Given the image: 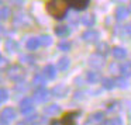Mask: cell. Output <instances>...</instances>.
Returning a JSON list of instances; mask_svg holds the SVG:
<instances>
[{
    "instance_id": "1",
    "label": "cell",
    "mask_w": 131,
    "mask_h": 125,
    "mask_svg": "<svg viewBox=\"0 0 131 125\" xmlns=\"http://www.w3.org/2000/svg\"><path fill=\"white\" fill-rule=\"evenodd\" d=\"M69 4L63 0H49L45 2V10L51 17H54L55 20H62L65 18L66 10H68Z\"/></svg>"
},
{
    "instance_id": "2",
    "label": "cell",
    "mask_w": 131,
    "mask_h": 125,
    "mask_svg": "<svg viewBox=\"0 0 131 125\" xmlns=\"http://www.w3.org/2000/svg\"><path fill=\"white\" fill-rule=\"evenodd\" d=\"M6 74H7V77H9V80H12V82H14V83H20L21 80L24 79V76H26V70H24L18 63H14V65H10L9 68H7Z\"/></svg>"
},
{
    "instance_id": "3",
    "label": "cell",
    "mask_w": 131,
    "mask_h": 125,
    "mask_svg": "<svg viewBox=\"0 0 131 125\" xmlns=\"http://www.w3.org/2000/svg\"><path fill=\"white\" fill-rule=\"evenodd\" d=\"M51 94H52V91H49L48 89H45V87L37 89V90L34 91V94H32V100H34L35 103L42 104V103H47L51 98Z\"/></svg>"
},
{
    "instance_id": "4",
    "label": "cell",
    "mask_w": 131,
    "mask_h": 125,
    "mask_svg": "<svg viewBox=\"0 0 131 125\" xmlns=\"http://www.w3.org/2000/svg\"><path fill=\"white\" fill-rule=\"evenodd\" d=\"M18 107H20L21 114L28 115V114H31L32 111H34V100H32L31 97H24V98H21Z\"/></svg>"
},
{
    "instance_id": "5",
    "label": "cell",
    "mask_w": 131,
    "mask_h": 125,
    "mask_svg": "<svg viewBox=\"0 0 131 125\" xmlns=\"http://www.w3.org/2000/svg\"><path fill=\"white\" fill-rule=\"evenodd\" d=\"M80 111L79 110H73V111H66L65 114L62 115V118H59L61 125H76V115H79Z\"/></svg>"
},
{
    "instance_id": "6",
    "label": "cell",
    "mask_w": 131,
    "mask_h": 125,
    "mask_svg": "<svg viewBox=\"0 0 131 125\" xmlns=\"http://www.w3.org/2000/svg\"><path fill=\"white\" fill-rule=\"evenodd\" d=\"M89 66L93 69H102L103 66H104V56L100 54H92L90 56H89V60H88Z\"/></svg>"
},
{
    "instance_id": "7",
    "label": "cell",
    "mask_w": 131,
    "mask_h": 125,
    "mask_svg": "<svg viewBox=\"0 0 131 125\" xmlns=\"http://www.w3.org/2000/svg\"><path fill=\"white\" fill-rule=\"evenodd\" d=\"M17 118V111L13 107H4L3 111H2V122H6L9 124L10 121Z\"/></svg>"
},
{
    "instance_id": "8",
    "label": "cell",
    "mask_w": 131,
    "mask_h": 125,
    "mask_svg": "<svg viewBox=\"0 0 131 125\" xmlns=\"http://www.w3.org/2000/svg\"><path fill=\"white\" fill-rule=\"evenodd\" d=\"M13 24H14L16 27H20V28H26V27H28L30 24H31V18L28 17V14L21 13V14H18L14 17Z\"/></svg>"
},
{
    "instance_id": "9",
    "label": "cell",
    "mask_w": 131,
    "mask_h": 125,
    "mask_svg": "<svg viewBox=\"0 0 131 125\" xmlns=\"http://www.w3.org/2000/svg\"><path fill=\"white\" fill-rule=\"evenodd\" d=\"M82 40L85 41V42H89V44L96 42V41L99 40V32L93 28H88L82 32Z\"/></svg>"
},
{
    "instance_id": "10",
    "label": "cell",
    "mask_w": 131,
    "mask_h": 125,
    "mask_svg": "<svg viewBox=\"0 0 131 125\" xmlns=\"http://www.w3.org/2000/svg\"><path fill=\"white\" fill-rule=\"evenodd\" d=\"M100 122H104V112L103 111H96V112L89 115L85 125H96V124H100Z\"/></svg>"
},
{
    "instance_id": "11",
    "label": "cell",
    "mask_w": 131,
    "mask_h": 125,
    "mask_svg": "<svg viewBox=\"0 0 131 125\" xmlns=\"http://www.w3.org/2000/svg\"><path fill=\"white\" fill-rule=\"evenodd\" d=\"M55 35L59 37L61 40H66V38L71 35V28L68 26H63V24H59V26L55 27Z\"/></svg>"
},
{
    "instance_id": "12",
    "label": "cell",
    "mask_w": 131,
    "mask_h": 125,
    "mask_svg": "<svg viewBox=\"0 0 131 125\" xmlns=\"http://www.w3.org/2000/svg\"><path fill=\"white\" fill-rule=\"evenodd\" d=\"M130 14H131V13H130V10H128L127 6H117L116 7V11H114V17H116L118 21L125 20Z\"/></svg>"
},
{
    "instance_id": "13",
    "label": "cell",
    "mask_w": 131,
    "mask_h": 125,
    "mask_svg": "<svg viewBox=\"0 0 131 125\" xmlns=\"http://www.w3.org/2000/svg\"><path fill=\"white\" fill-rule=\"evenodd\" d=\"M68 4L72 7L73 10H76V11H80V10H85L89 7V4H90V2L89 0H72V2H68Z\"/></svg>"
},
{
    "instance_id": "14",
    "label": "cell",
    "mask_w": 131,
    "mask_h": 125,
    "mask_svg": "<svg viewBox=\"0 0 131 125\" xmlns=\"http://www.w3.org/2000/svg\"><path fill=\"white\" fill-rule=\"evenodd\" d=\"M68 93H69V87L65 86V84H57L54 89H52V94H54V97H58V98L66 97Z\"/></svg>"
},
{
    "instance_id": "15",
    "label": "cell",
    "mask_w": 131,
    "mask_h": 125,
    "mask_svg": "<svg viewBox=\"0 0 131 125\" xmlns=\"http://www.w3.org/2000/svg\"><path fill=\"white\" fill-rule=\"evenodd\" d=\"M111 55H113V58L116 60H123L127 58V49L123 48V46H113Z\"/></svg>"
},
{
    "instance_id": "16",
    "label": "cell",
    "mask_w": 131,
    "mask_h": 125,
    "mask_svg": "<svg viewBox=\"0 0 131 125\" xmlns=\"http://www.w3.org/2000/svg\"><path fill=\"white\" fill-rule=\"evenodd\" d=\"M42 74L47 80H54L57 77V68L54 65H47L42 69Z\"/></svg>"
},
{
    "instance_id": "17",
    "label": "cell",
    "mask_w": 131,
    "mask_h": 125,
    "mask_svg": "<svg viewBox=\"0 0 131 125\" xmlns=\"http://www.w3.org/2000/svg\"><path fill=\"white\" fill-rule=\"evenodd\" d=\"M40 45H41L40 37H30L26 42V48L28 49V51H37Z\"/></svg>"
},
{
    "instance_id": "18",
    "label": "cell",
    "mask_w": 131,
    "mask_h": 125,
    "mask_svg": "<svg viewBox=\"0 0 131 125\" xmlns=\"http://www.w3.org/2000/svg\"><path fill=\"white\" fill-rule=\"evenodd\" d=\"M69 66H71V59H69L68 56H62V58L58 59V62H57V69L58 70L65 72V70L69 69Z\"/></svg>"
},
{
    "instance_id": "19",
    "label": "cell",
    "mask_w": 131,
    "mask_h": 125,
    "mask_svg": "<svg viewBox=\"0 0 131 125\" xmlns=\"http://www.w3.org/2000/svg\"><path fill=\"white\" fill-rule=\"evenodd\" d=\"M61 111V107L58 104H49L47 107H44V114L48 117H55L57 114H59Z\"/></svg>"
},
{
    "instance_id": "20",
    "label": "cell",
    "mask_w": 131,
    "mask_h": 125,
    "mask_svg": "<svg viewBox=\"0 0 131 125\" xmlns=\"http://www.w3.org/2000/svg\"><path fill=\"white\" fill-rule=\"evenodd\" d=\"M45 83H47V79L44 77L42 73H37L34 77H32V86H35L37 89L45 87Z\"/></svg>"
},
{
    "instance_id": "21",
    "label": "cell",
    "mask_w": 131,
    "mask_h": 125,
    "mask_svg": "<svg viewBox=\"0 0 131 125\" xmlns=\"http://www.w3.org/2000/svg\"><path fill=\"white\" fill-rule=\"evenodd\" d=\"M80 23L83 26H86L88 28H92L94 26V23H96V17H94V14H85L80 17Z\"/></svg>"
},
{
    "instance_id": "22",
    "label": "cell",
    "mask_w": 131,
    "mask_h": 125,
    "mask_svg": "<svg viewBox=\"0 0 131 125\" xmlns=\"http://www.w3.org/2000/svg\"><path fill=\"white\" fill-rule=\"evenodd\" d=\"M86 80H88V83H90V84H94V83H97L100 79V74L99 72L96 70H89L88 73H86Z\"/></svg>"
},
{
    "instance_id": "23",
    "label": "cell",
    "mask_w": 131,
    "mask_h": 125,
    "mask_svg": "<svg viewBox=\"0 0 131 125\" xmlns=\"http://www.w3.org/2000/svg\"><path fill=\"white\" fill-rule=\"evenodd\" d=\"M120 74L123 77L127 79L128 76H131V62H123L121 68H120Z\"/></svg>"
},
{
    "instance_id": "24",
    "label": "cell",
    "mask_w": 131,
    "mask_h": 125,
    "mask_svg": "<svg viewBox=\"0 0 131 125\" xmlns=\"http://www.w3.org/2000/svg\"><path fill=\"white\" fill-rule=\"evenodd\" d=\"M102 86L106 89V90H111V89L116 87V79L113 77H103L102 79Z\"/></svg>"
},
{
    "instance_id": "25",
    "label": "cell",
    "mask_w": 131,
    "mask_h": 125,
    "mask_svg": "<svg viewBox=\"0 0 131 125\" xmlns=\"http://www.w3.org/2000/svg\"><path fill=\"white\" fill-rule=\"evenodd\" d=\"M58 49L59 51H62V52H69L71 51V48H72V44H71V41L69 40H61L59 42H58Z\"/></svg>"
},
{
    "instance_id": "26",
    "label": "cell",
    "mask_w": 131,
    "mask_h": 125,
    "mask_svg": "<svg viewBox=\"0 0 131 125\" xmlns=\"http://www.w3.org/2000/svg\"><path fill=\"white\" fill-rule=\"evenodd\" d=\"M121 110V103L120 101H110L107 104V111L108 112H118V111Z\"/></svg>"
},
{
    "instance_id": "27",
    "label": "cell",
    "mask_w": 131,
    "mask_h": 125,
    "mask_svg": "<svg viewBox=\"0 0 131 125\" xmlns=\"http://www.w3.org/2000/svg\"><path fill=\"white\" fill-rule=\"evenodd\" d=\"M38 122H40V117L32 115V117H27L26 119H23L18 125H35V124H38Z\"/></svg>"
},
{
    "instance_id": "28",
    "label": "cell",
    "mask_w": 131,
    "mask_h": 125,
    "mask_svg": "<svg viewBox=\"0 0 131 125\" xmlns=\"http://www.w3.org/2000/svg\"><path fill=\"white\" fill-rule=\"evenodd\" d=\"M6 49H7V52H10V54L17 52L18 51V44L14 40H7L6 41Z\"/></svg>"
},
{
    "instance_id": "29",
    "label": "cell",
    "mask_w": 131,
    "mask_h": 125,
    "mask_svg": "<svg viewBox=\"0 0 131 125\" xmlns=\"http://www.w3.org/2000/svg\"><path fill=\"white\" fill-rule=\"evenodd\" d=\"M108 52H110V46L107 45L106 42H99L97 44V54H100V55H107Z\"/></svg>"
},
{
    "instance_id": "30",
    "label": "cell",
    "mask_w": 131,
    "mask_h": 125,
    "mask_svg": "<svg viewBox=\"0 0 131 125\" xmlns=\"http://www.w3.org/2000/svg\"><path fill=\"white\" fill-rule=\"evenodd\" d=\"M40 42H41V45H42V46H49V45H52L54 40H52L51 35H48V34H42V35L40 37Z\"/></svg>"
},
{
    "instance_id": "31",
    "label": "cell",
    "mask_w": 131,
    "mask_h": 125,
    "mask_svg": "<svg viewBox=\"0 0 131 125\" xmlns=\"http://www.w3.org/2000/svg\"><path fill=\"white\" fill-rule=\"evenodd\" d=\"M0 16H2V20H7V18L12 17V10L7 6H2V10H0Z\"/></svg>"
},
{
    "instance_id": "32",
    "label": "cell",
    "mask_w": 131,
    "mask_h": 125,
    "mask_svg": "<svg viewBox=\"0 0 131 125\" xmlns=\"http://www.w3.org/2000/svg\"><path fill=\"white\" fill-rule=\"evenodd\" d=\"M120 68H121V63L113 62V63H110V66H108V72H110L111 74H120Z\"/></svg>"
},
{
    "instance_id": "33",
    "label": "cell",
    "mask_w": 131,
    "mask_h": 125,
    "mask_svg": "<svg viewBox=\"0 0 131 125\" xmlns=\"http://www.w3.org/2000/svg\"><path fill=\"white\" fill-rule=\"evenodd\" d=\"M104 125H123V119L118 118V117H113V118L106 119Z\"/></svg>"
},
{
    "instance_id": "34",
    "label": "cell",
    "mask_w": 131,
    "mask_h": 125,
    "mask_svg": "<svg viewBox=\"0 0 131 125\" xmlns=\"http://www.w3.org/2000/svg\"><path fill=\"white\" fill-rule=\"evenodd\" d=\"M116 84L117 87H121V89H127L128 87V80L125 79V77H118V79H116Z\"/></svg>"
},
{
    "instance_id": "35",
    "label": "cell",
    "mask_w": 131,
    "mask_h": 125,
    "mask_svg": "<svg viewBox=\"0 0 131 125\" xmlns=\"http://www.w3.org/2000/svg\"><path fill=\"white\" fill-rule=\"evenodd\" d=\"M20 60H21V62H24V63H27V65H32V63H34V59H32L30 55H21Z\"/></svg>"
},
{
    "instance_id": "36",
    "label": "cell",
    "mask_w": 131,
    "mask_h": 125,
    "mask_svg": "<svg viewBox=\"0 0 131 125\" xmlns=\"http://www.w3.org/2000/svg\"><path fill=\"white\" fill-rule=\"evenodd\" d=\"M7 98H9V91L3 87V89H2V98H0V100H2V103H6Z\"/></svg>"
},
{
    "instance_id": "37",
    "label": "cell",
    "mask_w": 131,
    "mask_h": 125,
    "mask_svg": "<svg viewBox=\"0 0 131 125\" xmlns=\"http://www.w3.org/2000/svg\"><path fill=\"white\" fill-rule=\"evenodd\" d=\"M123 32H124L125 35H128V37H131V23H128L127 26L123 28Z\"/></svg>"
},
{
    "instance_id": "38",
    "label": "cell",
    "mask_w": 131,
    "mask_h": 125,
    "mask_svg": "<svg viewBox=\"0 0 131 125\" xmlns=\"http://www.w3.org/2000/svg\"><path fill=\"white\" fill-rule=\"evenodd\" d=\"M49 125H61V121H59L58 118H54V119L51 121V124H49Z\"/></svg>"
},
{
    "instance_id": "39",
    "label": "cell",
    "mask_w": 131,
    "mask_h": 125,
    "mask_svg": "<svg viewBox=\"0 0 131 125\" xmlns=\"http://www.w3.org/2000/svg\"><path fill=\"white\" fill-rule=\"evenodd\" d=\"M128 10H130V13H131V3H130V6H128Z\"/></svg>"
}]
</instances>
